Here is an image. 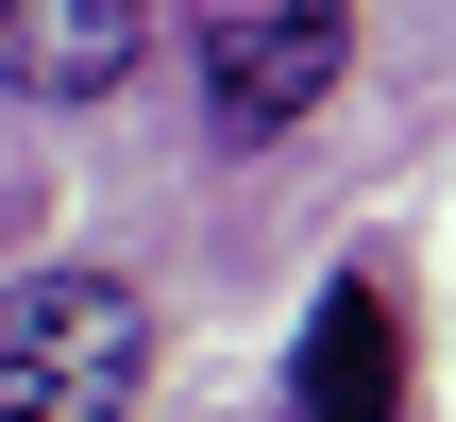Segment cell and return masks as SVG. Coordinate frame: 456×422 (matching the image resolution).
I'll return each mask as SVG.
<instances>
[{
	"instance_id": "4",
	"label": "cell",
	"mask_w": 456,
	"mask_h": 422,
	"mask_svg": "<svg viewBox=\"0 0 456 422\" xmlns=\"http://www.w3.org/2000/svg\"><path fill=\"white\" fill-rule=\"evenodd\" d=\"M135 51H152V0H0V101L85 118L135 85Z\"/></svg>"
},
{
	"instance_id": "3",
	"label": "cell",
	"mask_w": 456,
	"mask_h": 422,
	"mask_svg": "<svg viewBox=\"0 0 456 422\" xmlns=\"http://www.w3.org/2000/svg\"><path fill=\"white\" fill-rule=\"evenodd\" d=\"M271 422H406V321H389V271H322Z\"/></svg>"
},
{
	"instance_id": "1",
	"label": "cell",
	"mask_w": 456,
	"mask_h": 422,
	"mask_svg": "<svg viewBox=\"0 0 456 422\" xmlns=\"http://www.w3.org/2000/svg\"><path fill=\"white\" fill-rule=\"evenodd\" d=\"M152 304L118 271H17L0 288V422H135Z\"/></svg>"
},
{
	"instance_id": "2",
	"label": "cell",
	"mask_w": 456,
	"mask_h": 422,
	"mask_svg": "<svg viewBox=\"0 0 456 422\" xmlns=\"http://www.w3.org/2000/svg\"><path fill=\"white\" fill-rule=\"evenodd\" d=\"M338 51H355V0H186V85L220 152H288L338 101Z\"/></svg>"
}]
</instances>
